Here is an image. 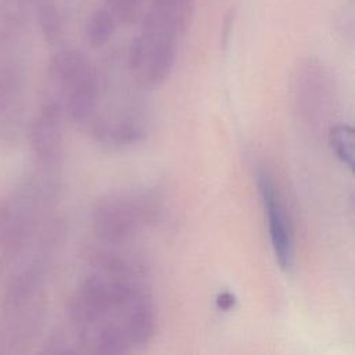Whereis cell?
<instances>
[{
  "mask_svg": "<svg viewBox=\"0 0 355 355\" xmlns=\"http://www.w3.org/2000/svg\"><path fill=\"white\" fill-rule=\"evenodd\" d=\"M112 7V14L123 21H130L136 12L140 0H107Z\"/></svg>",
  "mask_w": 355,
  "mask_h": 355,
  "instance_id": "obj_8",
  "label": "cell"
},
{
  "mask_svg": "<svg viewBox=\"0 0 355 355\" xmlns=\"http://www.w3.org/2000/svg\"><path fill=\"white\" fill-rule=\"evenodd\" d=\"M159 212V200L150 190H118L96 201L93 229L103 244L119 247L154 225Z\"/></svg>",
  "mask_w": 355,
  "mask_h": 355,
  "instance_id": "obj_2",
  "label": "cell"
},
{
  "mask_svg": "<svg viewBox=\"0 0 355 355\" xmlns=\"http://www.w3.org/2000/svg\"><path fill=\"white\" fill-rule=\"evenodd\" d=\"M257 184L268 220L269 240L275 259L280 269L290 272L294 266L295 251L293 226L287 214L286 204L283 202L282 194L277 190L275 180L268 172L259 171L257 173Z\"/></svg>",
  "mask_w": 355,
  "mask_h": 355,
  "instance_id": "obj_4",
  "label": "cell"
},
{
  "mask_svg": "<svg viewBox=\"0 0 355 355\" xmlns=\"http://www.w3.org/2000/svg\"><path fill=\"white\" fill-rule=\"evenodd\" d=\"M327 141L334 157L352 171L355 158V132L352 126L347 123H336L330 126Z\"/></svg>",
  "mask_w": 355,
  "mask_h": 355,
  "instance_id": "obj_6",
  "label": "cell"
},
{
  "mask_svg": "<svg viewBox=\"0 0 355 355\" xmlns=\"http://www.w3.org/2000/svg\"><path fill=\"white\" fill-rule=\"evenodd\" d=\"M236 304V297L230 291H220L216 295V306L220 311H230Z\"/></svg>",
  "mask_w": 355,
  "mask_h": 355,
  "instance_id": "obj_9",
  "label": "cell"
},
{
  "mask_svg": "<svg viewBox=\"0 0 355 355\" xmlns=\"http://www.w3.org/2000/svg\"><path fill=\"white\" fill-rule=\"evenodd\" d=\"M194 0H150L144 25L180 36L187 26Z\"/></svg>",
  "mask_w": 355,
  "mask_h": 355,
  "instance_id": "obj_5",
  "label": "cell"
},
{
  "mask_svg": "<svg viewBox=\"0 0 355 355\" xmlns=\"http://www.w3.org/2000/svg\"><path fill=\"white\" fill-rule=\"evenodd\" d=\"M93 268L71 302L85 351L112 355L143 348L157 333V309L140 265L105 247L94 252Z\"/></svg>",
  "mask_w": 355,
  "mask_h": 355,
  "instance_id": "obj_1",
  "label": "cell"
},
{
  "mask_svg": "<svg viewBox=\"0 0 355 355\" xmlns=\"http://www.w3.org/2000/svg\"><path fill=\"white\" fill-rule=\"evenodd\" d=\"M115 32V17L112 11L96 10L87 24L86 35L92 47H103Z\"/></svg>",
  "mask_w": 355,
  "mask_h": 355,
  "instance_id": "obj_7",
  "label": "cell"
},
{
  "mask_svg": "<svg viewBox=\"0 0 355 355\" xmlns=\"http://www.w3.org/2000/svg\"><path fill=\"white\" fill-rule=\"evenodd\" d=\"M55 72L64 107L76 122L87 123L100 93V76L96 68L83 55L69 53L58 61Z\"/></svg>",
  "mask_w": 355,
  "mask_h": 355,
  "instance_id": "obj_3",
  "label": "cell"
}]
</instances>
